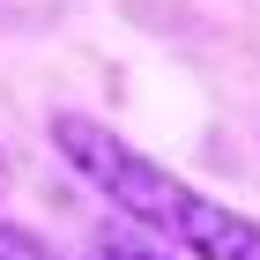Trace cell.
<instances>
[{
  "instance_id": "cell-2",
  "label": "cell",
  "mask_w": 260,
  "mask_h": 260,
  "mask_svg": "<svg viewBox=\"0 0 260 260\" xmlns=\"http://www.w3.org/2000/svg\"><path fill=\"white\" fill-rule=\"evenodd\" d=\"M97 260H171V253H156V238L141 223H104L97 231Z\"/></svg>"
},
{
  "instance_id": "cell-3",
  "label": "cell",
  "mask_w": 260,
  "mask_h": 260,
  "mask_svg": "<svg viewBox=\"0 0 260 260\" xmlns=\"http://www.w3.org/2000/svg\"><path fill=\"white\" fill-rule=\"evenodd\" d=\"M0 260H60L45 238H30L22 223H0Z\"/></svg>"
},
{
  "instance_id": "cell-4",
  "label": "cell",
  "mask_w": 260,
  "mask_h": 260,
  "mask_svg": "<svg viewBox=\"0 0 260 260\" xmlns=\"http://www.w3.org/2000/svg\"><path fill=\"white\" fill-rule=\"evenodd\" d=\"M0 171H8V164H0Z\"/></svg>"
},
{
  "instance_id": "cell-1",
  "label": "cell",
  "mask_w": 260,
  "mask_h": 260,
  "mask_svg": "<svg viewBox=\"0 0 260 260\" xmlns=\"http://www.w3.org/2000/svg\"><path fill=\"white\" fill-rule=\"evenodd\" d=\"M52 149L75 164V179H89L126 223H141L149 238L179 245V253H193V260H260V223L253 216L193 193V186L171 179L156 156H141L134 141H119L112 126L82 119V112H60V119H52Z\"/></svg>"
}]
</instances>
